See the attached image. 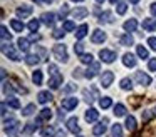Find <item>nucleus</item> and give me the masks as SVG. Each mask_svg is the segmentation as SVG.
<instances>
[{"label": "nucleus", "instance_id": "f257e3e1", "mask_svg": "<svg viewBox=\"0 0 156 137\" xmlns=\"http://www.w3.org/2000/svg\"><path fill=\"white\" fill-rule=\"evenodd\" d=\"M52 53L55 55V59L59 60V62H67L69 60V55H67V49H66L64 43H55L54 49H52Z\"/></svg>", "mask_w": 156, "mask_h": 137}, {"label": "nucleus", "instance_id": "f03ea898", "mask_svg": "<svg viewBox=\"0 0 156 137\" xmlns=\"http://www.w3.org/2000/svg\"><path fill=\"white\" fill-rule=\"evenodd\" d=\"M2 52H4L5 57H9V59L14 60V62L20 60V57H19V53L15 52L14 45H10V43H7V42H2Z\"/></svg>", "mask_w": 156, "mask_h": 137}, {"label": "nucleus", "instance_id": "7ed1b4c3", "mask_svg": "<svg viewBox=\"0 0 156 137\" xmlns=\"http://www.w3.org/2000/svg\"><path fill=\"white\" fill-rule=\"evenodd\" d=\"M19 127H20V124H19V120L14 119V117H10L9 120H4V130L9 134V135H12V134L17 132Z\"/></svg>", "mask_w": 156, "mask_h": 137}, {"label": "nucleus", "instance_id": "20e7f679", "mask_svg": "<svg viewBox=\"0 0 156 137\" xmlns=\"http://www.w3.org/2000/svg\"><path fill=\"white\" fill-rule=\"evenodd\" d=\"M99 57H101V60L102 62H106V63H112L116 60V52L114 50H108V49H102V50H99Z\"/></svg>", "mask_w": 156, "mask_h": 137}, {"label": "nucleus", "instance_id": "39448f33", "mask_svg": "<svg viewBox=\"0 0 156 137\" xmlns=\"http://www.w3.org/2000/svg\"><path fill=\"white\" fill-rule=\"evenodd\" d=\"M112 80H114V72H112V70H104L102 75H101V87H102V89L111 87Z\"/></svg>", "mask_w": 156, "mask_h": 137}, {"label": "nucleus", "instance_id": "423d86ee", "mask_svg": "<svg viewBox=\"0 0 156 137\" xmlns=\"http://www.w3.org/2000/svg\"><path fill=\"white\" fill-rule=\"evenodd\" d=\"M77 104H79V100L76 99V97H67V99L62 100L61 109H64V110H74L76 107H77Z\"/></svg>", "mask_w": 156, "mask_h": 137}, {"label": "nucleus", "instance_id": "0eeeda50", "mask_svg": "<svg viewBox=\"0 0 156 137\" xmlns=\"http://www.w3.org/2000/svg\"><path fill=\"white\" fill-rule=\"evenodd\" d=\"M32 12H34V7H32V5H20V7L15 9V13H17L20 19H27Z\"/></svg>", "mask_w": 156, "mask_h": 137}, {"label": "nucleus", "instance_id": "6e6552de", "mask_svg": "<svg viewBox=\"0 0 156 137\" xmlns=\"http://www.w3.org/2000/svg\"><path fill=\"white\" fill-rule=\"evenodd\" d=\"M62 82H64L62 74H55V75H52L51 79H49V87H51L52 90H55V89H59V87L62 85Z\"/></svg>", "mask_w": 156, "mask_h": 137}, {"label": "nucleus", "instance_id": "1a4fd4ad", "mask_svg": "<svg viewBox=\"0 0 156 137\" xmlns=\"http://www.w3.org/2000/svg\"><path fill=\"white\" fill-rule=\"evenodd\" d=\"M91 42L92 43H102L106 42V32H102L101 29H96L91 35Z\"/></svg>", "mask_w": 156, "mask_h": 137}, {"label": "nucleus", "instance_id": "9d476101", "mask_svg": "<svg viewBox=\"0 0 156 137\" xmlns=\"http://www.w3.org/2000/svg\"><path fill=\"white\" fill-rule=\"evenodd\" d=\"M99 69H101V65H99L98 62H92L91 67H87V70H86L84 77H86V79H94V77L99 74Z\"/></svg>", "mask_w": 156, "mask_h": 137}, {"label": "nucleus", "instance_id": "9b49d317", "mask_svg": "<svg viewBox=\"0 0 156 137\" xmlns=\"http://www.w3.org/2000/svg\"><path fill=\"white\" fill-rule=\"evenodd\" d=\"M41 22L44 23V25H47V27H52V25H54V22H55V13H52V12L42 13V15H41Z\"/></svg>", "mask_w": 156, "mask_h": 137}, {"label": "nucleus", "instance_id": "f8f14e48", "mask_svg": "<svg viewBox=\"0 0 156 137\" xmlns=\"http://www.w3.org/2000/svg\"><path fill=\"white\" fill-rule=\"evenodd\" d=\"M134 79H136V82H138L139 85H149V84H151V77H149L148 74H144V72H136Z\"/></svg>", "mask_w": 156, "mask_h": 137}, {"label": "nucleus", "instance_id": "ddd939ff", "mask_svg": "<svg viewBox=\"0 0 156 137\" xmlns=\"http://www.w3.org/2000/svg\"><path fill=\"white\" fill-rule=\"evenodd\" d=\"M67 130H69V132H72V134H79V132H81L77 117H71V119L67 120Z\"/></svg>", "mask_w": 156, "mask_h": 137}, {"label": "nucleus", "instance_id": "4468645a", "mask_svg": "<svg viewBox=\"0 0 156 137\" xmlns=\"http://www.w3.org/2000/svg\"><path fill=\"white\" fill-rule=\"evenodd\" d=\"M122 63H124L126 67H136V63H138V60H136V55L131 52L124 53L122 55Z\"/></svg>", "mask_w": 156, "mask_h": 137}, {"label": "nucleus", "instance_id": "2eb2a0df", "mask_svg": "<svg viewBox=\"0 0 156 137\" xmlns=\"http://www.w3.org/2000/svg\"><path fill=\"white\" fill-rule=\"evenodd\" d=\"M89 13V10L86 7H77V9L72 10V19L79 20V19H86V15Z\"/></svg>", "mask_w": 156, "mask_h": 137}, {"label": "nucleus", "instance_id": "dca6fc26", "mask_svg": "<svg viewBox=\"0 0 156 137\" xmlns=\"http://www.w3.org/2000/svg\"><path fill=\"white\" fill-rule=\"evenodd\" d=\"M106 124H108V119H104L102 122L96 124V125L92 127V134H94V135H102V134L106 132V129H108V127H106Z\"/></svg>", "mask_w": 156, "mask_h": 137}, {"label": "nucleus", "instance_id": "f3484780", "mask_svg": "<svg viewBox=\"0 0 156 137\" xmlns=\"http://www.w3.org/2000/svg\"><path fill=\"white\" fill-rule=\"evenodd\" d=\"M37 100H39V104H47L52 100V94L49 90H41L37 94Z\"/></svg>", "mask_w": 156, "mask_h": 137}, {"label": "nucleus", "instance_id": "a211bd4d", "mask_svg": "<svg viewBox=\"0 0 156 137\" xmlns=\"http://www.w3.org/2000/svg\"><path fill=\"white\" fill-rule=\"evenodd\" d=\"M122 29L126 30V32H134L136 29H138V20L136 19H129V20H126L124 23H122Z\"/></svg>", "mask_w": 156, "mask_h": 137}, {"label": "nucleus", "instance_id": "6ab92c4d", "mask_svg": "<svg viewBox=\"0 0 156 137\" xmlns=\"http://www.w3.org/2000/svg\"><path fill=\"white\" fill-rule=\"evenodd\" d=\"M143 29L146 32H154L156 30V19H144L143 20Z\"/></svg>", "mask_w": 156, "mask_h": 137}, {"label": "nucleus", "instance_id": "aec40b11", "mask_svg": "<svg viewBox=\"0 0 156 137\" xmlns=\"http://www.w3.org/2000/svg\"><path fill=\"white\" fill-rule=\"evenodd\" d=\"M98 117H99V112L96 109H87V110H86V114H84V119L87 120V122H96Z\"/></svg>", "mask_w": 156, "mask_h": 137}, {"label": "nucleus", "instance_id": "412c9836", "mask_svg": "<svg viewBox=\"0 0 156 137\" xmlns=\"http://www.w3.org/2000/svg\"><path fill=\"white\" fill-rule=\"evenodd\" d=\"M87 30H89V25H87V23H82V25H79L77 30H76V39H77V40L84 39V37L87 35Z\"/></svg>", "mask_w": 156, "mask_h": 137}, {"label": "nucleus", "instance_id": "4be33fe9", "mask_svg": "<svg viewBox=\"0 0 156 137\" xmlns=\"http://www.w3.org/2000/svg\"><path fill=\"white\" fill-rule=\"evenodd\" d=\"M52 119V110L51 109H42L41 110V114H39V117H37V125H39V122L41 120H51Z\"/></svg>", "mask_w": 156, "mask_h": 137}, {"label": "nucleus", "instance_id": "5701e85b", "mask_svg": "<svg viewBox=\"0 0 156 137\" xmlns=\"http://www.w3.org/2000/svg\"><path fill=\"white\" fill-rule=\"evenodd\" d=\"M99 22L101 23H112L114 22V19H112V12H109V10L102 12L101 15H99Z\"/></svg>", "mask_w": 156, "mask_h": 137}, {"label": "nucleus", "instance_id": "b1692460", "mask_svg": "<svg viewBox=\"0 0 156 137\" xmlns=\"http://www.w3.org/2000/svg\"><path fill=\"white\" fill-rule=\"evenodd\" d=\"M17 45H19V49H20L22 52H29V49H30V40L20 37V39L17 40Z\"/></svg>", "mask_w": 156, "mask_h": 137}, {"label": "nucleus", "instance_id": "393cba45", "mask_svg": "<svg viewBox=\"0 0 156 137\" xmlns=\"http://www.w3.org/2000/svg\"><path fill=\"white\" fill-rule=\"evenodd\" d=\"M41 60L42 59L37 55V53H29V55L25 57V63H27V65H37Z\"/></svg>", "mask_w": 156, "mask_h": 137}, {"label": "nucleus", "instance_id": "a878e982", "mask_svg": "<svg viewBox=\"0 0 156 137\" xmlns=\"http://www.w3.org/2000/svg\"><path fill=\"white\" fill-rule=\"evenodd\" d=\"M10 27L15 30V32H22V30L25 29L24 22H22V20H17V19H12L10 20Z\"/></svg>", "mask_w": 156, "mask_h": 137}, {"label": "nucleus", "instance_id": "bb28decb", "mask_svg": "<svg viewBox=\"0 0 156 137\" xmlns=\"http://www.w3.org/2000/svg\"><path fill=\"white\" fill-rule=\"evenodd\" d=\"M41 135L42 137H54L55 135V127L54 125H47L41 130Z\"/></svg>", "mask_w": 156, "mask_h": 137}, {"label": "nucleus", "instance_id": "cd10ccee", "mask_svg": "<svg viewBox=\"0 0 156 137\" xmlns=\"http://www.w3.org/2000/svg\"><path fill=\"white\" fill-rule=\"evenodd\" d=\"M5 104H7L9 107H12V109H20V100L15 99V97H12V95L5 99Z\"/></svg>", "mask_w": 156, "mask_h": 137}, {"label": "nucleus", "instance_id": "c85d7f7f", "mask_svg": "<svg viewBox=\"0 0 156 137\" xmlns=\"http://www.w3.org/2000/svg\"><path fill=\"white\" fill-rule=\"evenodd\" d=\"M119 85H121L122 90H131V89H133V80L129 79V77H124V79H121Z\"/></svg>", "mask_w": 156, "mask_h": 137}, {"label": "nucleus", "instance_id": "c756f323", "mask_svg": "<svg viewBox=\"0 0 156 137\" xmlns=\"http://www.w3.org/2000/svg\"><path fill=\"white\" fill-rule=\"evenodd\" d=\"M0 35H2V42H9V43H10L12 35L9 33V30H7V27H5V25L0 27Z\"/></svg>", "mask_w": 156, "mask_h": 137}, {"label": "nucleus", "instance_id": "7c9ffc66", "mask_svg": "<svg viewBox=\"0 0 156 137\" xmlns=\"http://www.w3.org/2000/svg\"><path fill=\"white\" fill-rule=\"evenodd\" d=\"M111 137H122V127H121V124H114V125H112Z\"/></svg>", "mask_w": 156, "mask_h": 137}, {"label": "nucleus", "instance_id": "2f4dec72", "mask_svg": "<svg viewBox=\"0 0 156 137\" xmlns=\"http://www.w3.org/2000/svg\"><path fill=\"white\" fill-rule=\"evenodd\" d=\"M126 10H128V5H126L124 0H119L118 3H116V12L119 13V15H124Z\"/></svg>", "mask_w": 156, "mask_h": 137}, {"label": "nucleus", "instance_id": "473e14b6", "mask_svg": "<svg viewBox=\"0 0 156 137\" xmlns=\"http://www.w3.org/2000/svg\"><path fill=\"white\" fill-rule=\"evenodd\" d=\"M121 43H122V45H126V47H129V45L134 43V39H133L131 33H124V35L121 37Z\"/></svg>", "mask_w": 156, "mask_h": 137}, {"label": "nucleus", "instance_id": "72a5a7b5", "mask_svg": "<svg viewBox=\"0 0 156 137\" xmlns=\"http://www.w3.org/2000/svg\"><path fill=\"white\" fill-rule=\"evenodd\" d=\"M124 125H126V129H128V130H134L136 129V119L133 115H128V117H126V124H124Z\"/></svg>", "mask_w": 156, "mask_h": 137}, {"label": "nucleus", "instance_id": "f704fd0d", "mask_svg": "<svg viewBox=\"0 0 156 137\" xmlns=\"http://www.w3.org/2000/svg\"><path fill=\"white\" fill-rule=\"evenodd\" d=\"M62 30H64V32H72V30H77V29H76V23L72 22V20H66V22L62 23Z\"/></svg>", "mask_w": 156, "mask_h": 137}, {"label": "nucleus", "instance_id": "c9c22d12", "mask_svg": "<svg viewBox=\"0 0 156 137\" xmlns=\"http://www.w3.org/2000/svg\"><path fill=\"white\" fill-rule=\"evenodd\" d=\"M32 82L35 84V85H41L42 84V70H35L34 74H32Z\"/></svg>", "mask_w": 156, "mask_h": 137}, {"label": "nucleus", "instance_id": "e433bc0d", "mask_svg": "<svg viewBox=\"0 0 156 137\" xmlns=\"http://www.w3.org/2000/svg\"><path fill=\"white\" fill-rule=\"evenodd\" d=\"M136 53H138V57H141V59H149L148 50H146V47H143V45L136 47Z\"/></svg>", "mask_w": 156, "mask_h": 137}, {"label": "nucleus", "instance_id": "4c0bfd02", "mask_svg": "<svg viewBox=\"0 0 156 137\" xmlns=\"http://www.w3.org/2000/svg\"><path fill=\"white\" fill-rule=\"evenodd\" d=\"M34 112H35V105H34V104H29V105H25L24 109H22V115H24V117L32 115Z\"/></svg>", "mask_w": 156, "mask_h": 137}, {"label": "nucleus", "instance_id": "58836bf2", "mask_svg": "<svg viewBox=\"0 0 156 137\" xmlns=\"http://www.w3.org/2000/svg\"><path fill=\"white\" fill-rule=\"evenodd\" d=\"M114 115H118V117L126 115V107L122 105V104H116L114 105Z\"/></svg>", "mask_w": 156, "mask_h": 137}, {"label": "nucleus", "instance_id": "ea45409f", "mask_svg": "<svg viewBox=\"0 0 156 137\" xmlns=\"http://www.w3.org/2000/svg\"><path fill=\"white\" fill-rule=\"evenodd\" d=\"M99 105H101V109H109V107L112 105L111 97H101V100H99Z\"/></svg>", "mask_w": 156, "mask_h": 137}, {"label": "nucleus", "instance_id": "a19ab883", "mask_svg": "<svg viewBox=\"0 0 156 137\" xmlns=\"http://www.w3.org/2000/svg\"><path fill=\"white\" fill-rule=\"evenodd\" d=\"M39 27H41V20L32 19L30 22H29V29H30V32H32V33H34V32H37V30H39Z\"/></svg>", "mask_w": 156, "mask_h": 137}, {"label": "nucleus", "instance_id": "79ce46f5", "mask_svg": "<svg viewBox=\"0 0 156 137\" xmlns=\"http://www.w3.org/2000/svg\"><path fill=\"white\" fill-rule=\"evenodd\" d=\"M37 124H25V127H24V134H27V135H29V134H34L35 132V130H37Z\"/></svg>", "mask_w": 156, "mask_h": 137}, {"label": "nucleus", "instance_id": "37998d69", "mask_svg": "<svg viewBox=\"0 0 156 137\" xmlns=\"http://www.w3.org/2000/svg\"><path fill=\"white\" fill-rule=\"evenodd\" d=\"M92 59H94V57H92L91 53H82V55L79 57V60H81L82 63H89V65H91V63L94 62V60H92Z\"/></svg>", "mask_w": 156, "mask_h": 137}, {"label": "nucleus", "instance_id": "c03bdc74", "mask_svg": "<svg viewBox=\"0 0 156 137\" xmlns=\"http://www.w3.org/2000/svg\"><path fill=\"white\" fill-rule=\"evenodd\" d=\"M74 52L77 53L79 57H81L82 53H84V43H81V42H79V43H76V45H74Z\"/></svg>", "mask_w": 156, "mask_h": 137}, {"label": "nucleus", "instance_id": "a18cd8bd", "mask_svg": "<svg viewBox=\"0 0 156 137\" xmlns=\"http://www.w3.org/2000/svg\"><path fill=\"white\" fill-rule=\"evenodd\" d=\"M67 12H69L67 5H62L61 12H59V17H61V20H62V19H66V15H67Z\"/></svg>", "mask_w": 156, "mask_h": 137}, {"label": "nucleus", "instance_id": "49530a36", "mask_svg": "<svg viewBox=\"0 0 156 137\" xmlns=\"http://www.w3.org/2000/svg\"><path fill=\"white\" fill-rule=\"evenodd\" d=\"M64 30H54V32H52V37H54V39H62V37H64Z\"/></svg>", "mask_w": 156, "mask_h": 137}, {"label": "nucleus", "instance_id": "de8ad7c7", "mask_svg": "<svg viewBox=\"0 0 156 137\" xmlns=\"http://www.w3.org/2000/svg\"><path fill=\"white\" fill-rule=\"evenodd\" d=\"M148 69L151 70V72H156V59H151L148 63Z\"/></svg>", "mask_w": 156, "mask_h": 137}, {"label": "nucleus", "instance_id": "09e8293b", "mask_svg": "<svg viewBox=\"0 0 156 137\" xmlns=\"http://www.w3.org/2000/svg\"><path fill=\"white\" fill-rule=\"evenodd\" d=\"M148 45L151 47L153 50H156V37H149V39H148Z\"/></svg>", "mask_w": 156, "mask_h": 137}, {"label": "nucleus", "instance_id": "8fccbe9b", "mask_svg": "<svg viewBox=\"0 0 156 137\" xmlns=\"http://www.w3.org/2000/svg\"><path fill=\"white\" fill-rule=\"evenodd\" d=\"M49 72L52 74V75H55V74H59V69H57V65H52V63H49Z\"/></svg>", "mask_w": 156, "mask_h": 137}, {"label": "nucleus", "instance_id": "3c124183", "mask_svg": "<svg viewBox=\"0 0 156 137\" xmlns=\"http://www.w3.org/2000/svg\"><path fill=\"white\" fill-rule=\"evenodd\" d=\"M29 40H30V42H37V40H41V35H39V33H30V35H29Z\"/></svg>", "mask_w": 156, "mask_h": 137}, {"label": "nucleus", "instance_id": "603ef678", "mask_svg": "<svg viewBox=\"0 0 156 137\" xmlns=\"http://www.w3.org/2000/svg\"><path fill=\"white\" fill-rule=\"evenodd\" d=\"M72 90H76V85H74V84H69V85L64 89V92H66V94H69V92H72Z\"/></svg>", "mask_w": 156, "mask_h": 137}, {"label": "nucleus", "instance_id": "864d4df0", "mask_svg": "<svg viewBox=\"0 0 156 137\" xmlns=\"http://www.w3.org/2000/svg\"><path fill=\"white\" fill-rule=\"evenodd\" d=\"M149 12H151L153 15L156 17V2H154V3H151V5H149Z\"/></svg>", "mask_w": 156, "mask_h": 137}, {"label": "nucleus", "instance_id": "5fc2aeb1", "mask_svg": "<svg viewBox=\"0 0 156 137\" xmlns=\"http://www.w3.org/2000/svg\"><path fill=\"white\" fill-rule=\"evenodd\" d=\"M5 114H7V104H5V102H2V115L5 117Z\"/></svg>", "mask_w": 156, "mask_h": 137}, {"label": "nucleus", "instance_id": "6e6d98bb", "mask_svg": "<svg viewBox=\"0 0 156 137\" xmlns=\"http://www.w3.org/2000/svg\"><path fill=\"white\" fill-rule=\"evenodd\" d=\"M148 119H149V112L146 110V112H144V120H148Z\"/></svg>", "mask_w": 156, "mask_h": 137}, {"label": "nucleus", "instance_id": "4d7b16f0", "mask_svg": "<svg viewBox=\"0 0 156 137\" xmlns=\"http://www.w3.org/2000/svg\"><path fill=\"white\" fill-rule=\"evenodd\" d=\"M35 3H44V0H34Z\"/></svg>", "mask_w": 156, "mask_h": 137}, {"label": "nucleus", "instance_id": "13d9d810", "mask_svg": "<svg viewBox=\"0 0 156 137\" xmlns=\"http://www.w3.org/2000/svg\"><path fill=\"white\" fill-rule=\"evenodd\" d=\"M131 3H139V0H129Z\"/></svg>", "mask_w": 156, "mask_h": 137}, {"label": "nucleus", "instance_id": "bf43d9fd", "mask_svg": "<svg viewBox=\"0 0 156 137\" xmlns=\"http://www.w3.org/2000/svg\"><path fill=\"white\" fill-rule=\"evenodd\" d=\"M54 0H44V3H52Z\"/></svg>", "mask_w": 156, "mask_h": 137}, {"label": "nucleus", "instance_id": "052dcab7", "mask_svg": "<svg viewBox=\"0 0 156 137\" xmlns=\"http://www.w3.org/2000/svg\"><path fill=\"white\" fill-rule=\"evenodd\" d=\"M109 2H111V3H116V2H119V0H109Z\"/></svg>", "mask_w": 156, "mask_h": 137}, {"label": "nucleus", "instance_id": "680f3d73", "mask_svg": "<svg viewBox=\"0 0 156 137\" xmlns=\"http://www.w3.org/2000/svg\"><path fill=\"white\" fill-rule=\"evenodd\" d=\"M153 114H154V115H156V107H154V109H153Z\"/></svg>", "mask_w": 156, "mask_h": 137}, {"label": "nucleus", "instance_id": "e2e57ef3", "mask_svg": "<svg viewBox=\"0 0 156 137\" xmlns=\"http://www.w3.org/2000/svg\"><path fill=\"white\" fill-rule=\"evenodd\" d=\"M71 2H82V0H71Z\"/></svg>", "mask_w": 156, "mask_h": 137}, {"label": "nucleus", "instance_id": "0e129e2a", "mask_svg": "<svg viewBox=\"0 0 156 137\" xmlns=\"http://www.w3.org/2000/svg\"><path fill=\"white\" fill-rule=\"evenodd\" d=\"M96 2H99V3H102V2H104V0H96Z\"/></svg>", "mask_w": 156, "mask_h": 137}, {"label": "nucleus", "instance_id": "69168bd1", "mask_svg": "<svg viewBox=\"0 0 156 137\" xmlns=\"http://www.w3.org/2000/svg\"><path fill=\"white\" fill-rule=\"evenodd\" d=\"M79 137H82V135H79Z\"/></svg>", "mask_w": 156, "mask_h": 137}]
</instances>
